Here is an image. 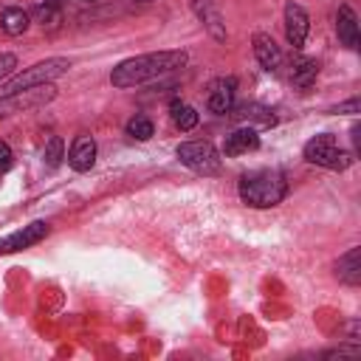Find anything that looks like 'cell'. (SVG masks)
<instances>
[{"label":"cell","mask_w":361,"mask_h":361,"mask_svg":"<svg viewBox=\"0 0 361 361\" xmlns=\"http://www.w3.org/2000/svg\"><path fill=\"white\" fill-rule=\"evenodd\" d=\"M68 68H71V59H65V56H51V59L34 62V65L23 68L20 73H11L8 79H3L0 96L17 93V90H25V87H34V85H51L54 79L68 73Z\"/></svg>","instance_id":"obj_3"},{"label":"cell","mask_w":361,"mask_h":361,"mask_svg":"<svg viewBox=\"0 0 361 361\" xmlns=\"http://www.w3.org/2000/svg\"><path fill=\"white\" fill-rule=\"evenodd\" d=\"M336 276H338L344 285H350V288H355V285L361 282V248H358V245H353L344 257H338V262H336Z\"/></svg>","instance_id":"obj_15"},{"label":"cell","mask_w":361,"mask_h":361,"mask_svg":"<svg viewBox=\"0 0 361 361\" xmlns=\"http://www.w3.org/2000/svg\"><path fill=\"white\" fill-rule=\"evenodd\" d=\"M310 31V17L299 3H285V37L293 48H302Z\"/></svg>","instance_id":"obj_8"},{"label":"cell","mask_w":361,"mask_h":361,"mask_svg":"<svg viewBox=\"0 0 361 361\" xmlns=\"http://www.w3.org/2000/svg\"><path fill=\"white\" fill-rule=\"evenodd\" d=\"M14 68H17V56L14 54H0V82L8 79L14 73Z\"/></svg>","instance_id":"obj_23"},{"label":"cell","mask_w":361,"mask_h":361,"mask_svg":"<svg viewBox=\"0 0 361 361\" xmlns=\"http://www.w3.org/2000/svg\"><path fill=\"white\" fill-rule=\"evenodd\" d=\"M48 231H51V226L42 223V220L28 223V226H23V228H17V231H11L8 237L0 240V254H14V251H23V248H31L39 240H45Z\"/></svg>","instance_id":"obj_7"},{"label":"cell","mask_w":361,"mask_h":361,"mask_svg":"<svg viewBox=\"0 0 361 361\" xmlns=\"http://www.w3.org/2000/svg\"><path fill=\"white\" fill-rule=\"evenodd\" d=\"M336 34H338V42L350 51H358L361 45V34H358V17L353 11V6H338V14H336Z\"/></svg>","instance_id":"obj_10"},{"label":"cell","mask_w":361,"mask_h":361,"mask_svg":"<svg viewBox=\"0 0 361 361\" xmlns=\"http://www.w3.org/2000/svg\"><path fill=\"white\" fill-rule=\"evenodd\" d=\"M234 96H237V79L234 76L217 79L212 85V93H209V110L217 116H226L234 107Z\"/></svg>","instance_id":"obj_13"},{"label":"cell","mask_w":361,"mask_h":361,"mask_svg":"<svg viewBox=\"0 0 361 361\" xmlns=\"http://www.w3.org/2000/svg\"><path fill=\"white\" fill-rule=\"evenodd\" d=\"M34 23H39L42 28H59L62 23V6L59 0H45V3H37L34 11H31Z\"/></svg>","instance_id":"obj_18"},{"label":"cell","mask_w":361,"mask_h":361,"mask_svg":"<svg viewBox=\"0 0 361 361\" xmlns=\"http://www.w3.org/2000/svg\"><path fill=\"white\" fill-rule=\"evenodd\" d=\"M178 161L197 175H217L220 172V152L212 141H183L178 144Z\"/></svg>","instance_id":"obj_5"},{"label":"cell","mask_w":361,"mask_h":361,"mask_svg":"<svg viewBox=\"0 0 361 361\" xmlns=\"http://www.w3.org/2000/svg\"><path fill=\"white\" fill-rule=\"evenodd\" d=\"M305 158L316 166H324V169H347L353 164V155L338 147V141L330 135V133H322V135H313L307 144H305Z\"/></svg>","instance_id":"obj_4"},{"label":"cell","mask_w":361,"mask_h":361,"mask_svg":"<svg viewBox=\"0 0 361 361\" xmlns=\"http://www.w3.org/2000/svg\"><path fill=\"white\" fill-rule=\"evenodd\" d=\"M361 110V102L358 99H350V102H341L338 107H333V113H350V116H355Z\"/></svg>","instance_id":"obj_25"},{"label":"cell","mask_w":361,"mask_h":361,"mask_svg":"<svg viewBox=\"0 0 361 361\" xmlns=\"http://www.w3.org/2000/svg\"><path fill=\"white\" fill-rule=\"evenodd\" d=\"M152 133H155V127L147 116H133L127 121V135L135 138V141H147V138H152Z\"/></svg>","instance_id":"obj_22"},{"label":"cell","mask_w":361,"mask_h":361,"mask_svg":"<svg viewBox=\"0 0 361 361\" xmlns=\"http://www.w3.org/2000/svg\"><path fill=\"white\" fill-rule=\"evenodd\" d=\"M169 116H172V121H175V127L178 130H195V124H197V110L195 107H189V104H183V102H172L169 104Z\"/></svg>","instance_id":"obj_20"},{"label":"cell","mask_w":361,"mask_h":361,"mask_svg":"<svg viewBox=\"0 0 361 361\" xmlns=\"http://www.w3.org/2000/svg\"><path fill=\"white\" fill-rule=\"evenodd\" d=\"M358 353H361V350L353 344V347H336V350H327V353H324V358H336V355H338V358H341V355H353V358H355Z\"/></svg>","instance_id":"obj_26"},{"label":"cell","mask_w":361,"mask_h":361,"mask_svg":"<svg viewBox=\"0 0 361 361\" xmlns=\"http://www.w3.org/2000/svg\"><path fill=\"white\" fill-rule=\"evenodd\" d=\"M54 96H56V87L54 85H34V87H25V90L0 96V118L3 116H14V113H28V110L45 107L48 102H54Z\"/></svg>","instance_id":"obj_6"},{"label":"cell","mask_w":361,"mask_h":361,"mask_svg":"<svg viewBox=\"0 0 361 361\" xmlns=\"http://www.w3.org/2000/svg\"><path fill=\"white\" fill-rule=\"evenodd\" d=\"M68 164L76 172H90L96 164V141L90 135H76L68 149Z\"/></svg>","instance_id":"obj_11"},{"label":"cell","mask_w":361,"mask_h":361,"mask_svg":"<svg viewBox=\"0 0 361 361\" xmlns=\"http://www.w3.org/2000/svg\"><path fill=\"white\" fill-rule=\"evenodd\" d=\"M79 3H96V0H79Z\"/></svg>","instance_id":"obj_27"},{"label":"cell","mask_w":361,"mask_h":361,"mask_svg":"<svg viewBox=\"0 0 361 361\" xmlns=\"http://www.w3.org/2000/svg\"><path fill=\"white\" fill-rule=\"evenodd\" d=\"M251 45H254V56H257V62H259L268 73H279V71H282V51H279V45L274 42L271 34L257 31V34L251 37Z\"/></svg>","instance_id":"obj_9"},{"label":"cell","mask_w":361,"mask_h":361,"mask_svg":"<svg viewBox=\"0 0 361 361\" xmlns=\"http://www.w3.org/2000/svg\"><path fill=\"white\" fill-rule=\"evenodd\" d=\"M28 25H31V14L23 11L20 6H8V8L0 14V28H3L8 37H20V34H25Z\"/></svg>","instance_id":"obj_16"},{"label":"cell","mask_w":361,"mask_h":361,"mask_svg":"<svg viewBox=\"0 0 361 361\" xmlns=\"http://www.w3.org/2000/svg\"><path fill=\"white\" fill-rule=\"evenodd\" d=\"M228 113L234 118H240V121H248V127H251V121H259L262 127L274 124V113L268 107H262V104H240V107H231Z\"/></svg>","instance_id":"obj_19"},{"label":"cell","mask_w":361,"mask_h":361,"mask_svg":"<svg viewBox=\"0 0 361 361\" xmlns=\"http://www.w3.org/2000/svg\"><path fill=\"white\" fill-rule=\"evenodd\" d=\"M62 158H65V144H62L59 135H51L48 144H45V149H42V161H45L48 169H56L62 164Z\"/></svg>","instance_id":"obj_21"},{"label":"cell","mask_w":361,"mask_h":361,"mask_svg":"<svg viewBox=\"0 0 361 361\" xmlns=\"http://www.w3.org/2000/svg\"><path fill=\"white\" fill-rule=\"evenodd\" d=\"M186 62H189V54L183 48L149 51V54H141V56H130V59H121L110 71V85L113 87H135V85H144L149 79L166 76V73L183 68Z\"/></svg>","instance_id":"obj_1"},{"label":"cell","mask_w":361,"mask_h":361,"mask_svg":"<svg viewBox=\"0 0 361 361\" xmlns=\"http://www.w3.org/2000/svg\"><path fill=\"white\" fill-rule=\"evenodd\" d=\"M319 76V62L310 59V56H296L293 59V68H290V82L302 90H307Z\"/></svg>","instance_id":"obj_17"},{"label":"cell","mask_w":361,"mask_h":361,"mask_svg":"<svg viewBox=\"0 0 361 361\" xmlns=\"http://www.w3.org/2000/svg\"><path fill=\"white\" fill-rule=\"evenodd\" d=\"M14 164V155H11V147L6 141H0V172H8Z\"/></svg>","instance_id":"obj_24"},{"label":"cell","mask_w":361,"mask_h":361,"mask_svg":"<svg viewBox=\"0 0 361 361\" xmlns=\"http://www.w3.org/2000/svg\"><path fill=\"white\" fill-rule=\"evenodd\" d=\"M259 147V135L254 127H237L234 133L226 135L223 141V155L228 158H237V155H245V152H254Z\"/></svg>","instance_id":"obj_14"},{"label":"cell","mask_w":361,"mask_h":361,"mask_svg":"<svg viewBox=\"0 0 361 361\" xmlns=\"http://www.w3.org/2000/svg\"><path fill=\"white\" fill-rule=\"evenodd\" d=\"M192 11L197 14V20L206 25V31L217 39V42H226V23H223V14L217 11V6L212 0H192Z\"/></svg>","instance_id":"obj_12"},{"label":"cell","mask_w":361,"mask_h":361,"mask_svg":"<svg viewBox=\"0 0 361 361\" xmlns=\"http://www.w3.org/2000/svg\"><path fill=\"white\" fill-rule=\"evenodd\" d=\"M237 195L251 209H271L285 200L288 180L276 169H254L237 180Z\"/></svg>","instance_id":"obj_2"}]
</instances>
